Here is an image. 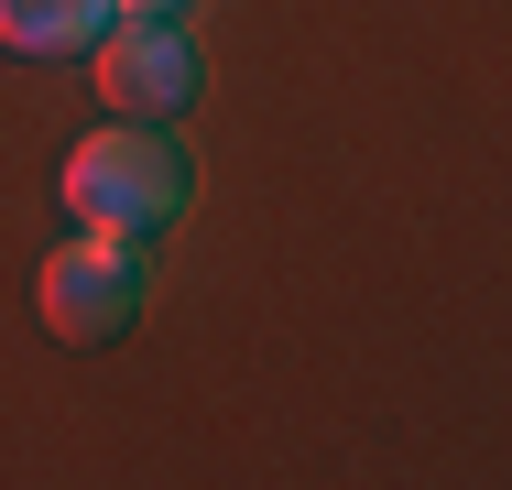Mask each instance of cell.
Here are the masks:
<instances>
[{
    "label": "cell",
    "instance_id": "7a4b0ae2",
    "mask_svg": "<svg viewBox=\"0 0 512 490\" xmlns=\"http://www.w3.org/2000/svg\"><path fill=\"white\" fill-rule=\"evenodd\" d=\"M142 294H153L142 240H109V229H77V240L33 273V305H44V327H55L66 349H109V338L142 316Z\"/></svg>",
    "mask_w": 512,
    "mask_h": 490
},
{
    "label": "cell",
    "instance_id": "277c9868",
    "mask_svg": "<svg viewBox=\"0 0 512 490\" xmlns=\"http://www.w3.org/2000/svg\"><path fill=\"white\" fill-rule=\"evenodd\" d=\"M109 33V0H0V44L33 66H66Z\"/></svg>",
    "mask_w": 512,
    "mask_h": 490
},
{
    "label": "cell",
    "instance_id": "6da1fadb",
    "mask_svg": "<svg viewBox=\"0 0 512 490\" xmlns=\"http://www.w3.org/2000/svg\"><path fill=\"white\" fill-rule=\"evenodd\" d=\"M66 218L77 229H109V240H153L164 218H186V196H197V164H186V142L164 131V120H109L88 131L77 153H66Z\"/></svg>",
    "mask_w": 512,
    "mask_h": 490
},
{
    "label": "cell",
    "instance_id": "5b68a950",
    "mask_svg": "<svg viewBox=\"0 0 512 490\" xmlns=\"http://www.w3.org/2000/svg\"><path fill=\"white\" fill-rule=\"evenodd\" d=\"M109 11H164V22H186L197 0H109Z\"/></svg>",
    "mask_w": 512,
    "mask_h": 490
},
{
    "label": "cell",
    "instance_id": "3957f363",
    "mask_svg": "<svg viewBox=\"0 0 512 490\" xmlns=\"http://www.w3.org/2000/svg\"><path fill=\"white\" fill-rule=\"evenodd\" d=\"M99 55V98L120 120H186L207 88V55L186 22H164V11H109V33L88 44Z\"/></svg>",
    "mask_w": 512,
    "mask_h": 490
}]
</instances>
